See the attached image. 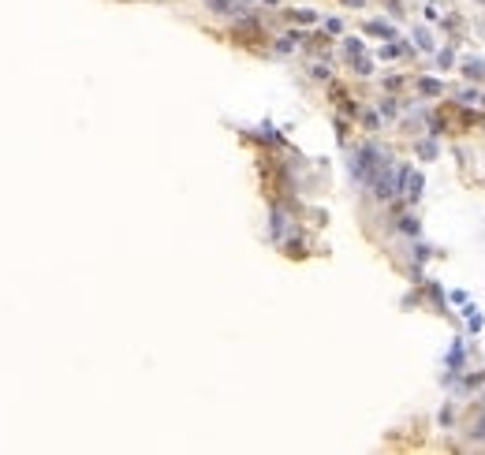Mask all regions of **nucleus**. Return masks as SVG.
<instances>
[{"mask_svg": "<svg viewBox=\"0 0 485 455\" xmlns=\"http://www.w3.org/2000/svg\"><path fill=\"white\" fill-rule=\"evenodd\" d=\"M482 68H485L482 60H470V64H467V75H482Z\"/></svg>", "mask_w": 485, "mask_h": 455, "instance_id": "obj_1", "label": "nucleus"}]
</instances>
